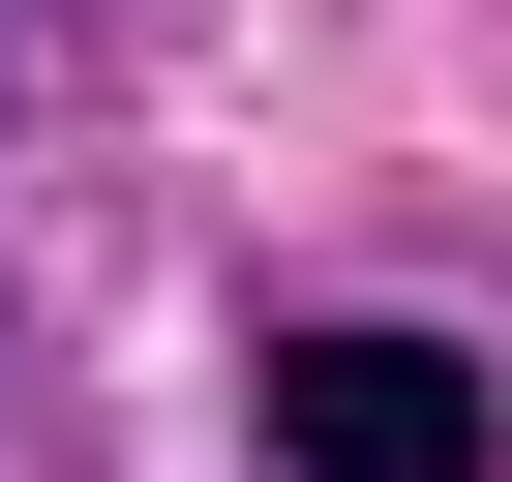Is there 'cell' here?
<instances>
[{
  "mask_svg": "<svg viewBox=\"0 0 512 482\" xmlns=\"http://www.w3.org/2000/svg\"><path fill=\"white\" fill-rule=\"evenodd\" d=\"M272 482H512V392L392 302H302L272 332Z\"/></svg>",
  "mask_w": 512,
  "mask_h": 482,
  "instance_id": "1",
  "label": "cell"
},
{
  "mask_svg": "<svg viewBox=\"0 0 512 482\" xmlns=\"http://www.w3.org/2000/svg\"><path fill=\"white\" fill-rule=\"evenodd\" d=\"M0 31H31V0H0ZM0 91H31V61H0Z\"/></svg>",
  "mask_w": 512,
  "mask_h": 482,
  "instance_id": "2",
  "label": "cell"
}]
</instances>
